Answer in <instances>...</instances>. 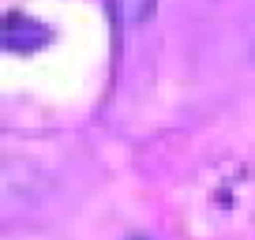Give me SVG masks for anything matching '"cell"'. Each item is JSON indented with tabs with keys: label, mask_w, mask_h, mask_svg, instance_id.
Returning a JSON list of instances; mask_svg holds the SVG:
<instances>
[{
	"label": "cell",
	"mask_w": 255,
	"mask_h": 240,
	"mask_svg": "<svg viewBox=\"0 0 255 240\" xmlns=\"http://www.w3.org/2000/svg\"><path fill=\"white\" fill-rule=\"evenodd\" d=\"M45 41H49V26L34 23L30 15L11 11V15L4 19V45H8L11 53H34V49H41Z\"/></svg>",
	"instance_id": "1"
},
{
	"label": "cell",
	"mask_w": 255,
	"mask_h": 240,
	"mask_svg": "<svg viewBox=\"0 0 255 240\" xmlns=\"http://www.w3.org/2000/svg\"><path fill=\"white\" fill-rule=\"evenodd\" d=\"M117 4V15L124 19V23H143V19L154 15V8H158V0H113Z\"/></svg>",
	"instance_id": "2"
},
{
	"label": "cell",
	"mask_w": 255,
	"mask_h": 240,
	"mask_svg": "<svg viewBox=\"0 0 255 240\" xmlns=\"http://www.w3.org/2000/svg\"><path fill=\"white\" fill-rule=\"evenodd\" d=\"M128 240H150V237H128Z\"/></svg>",
	"instance_id": "3"
}]
</instances>
